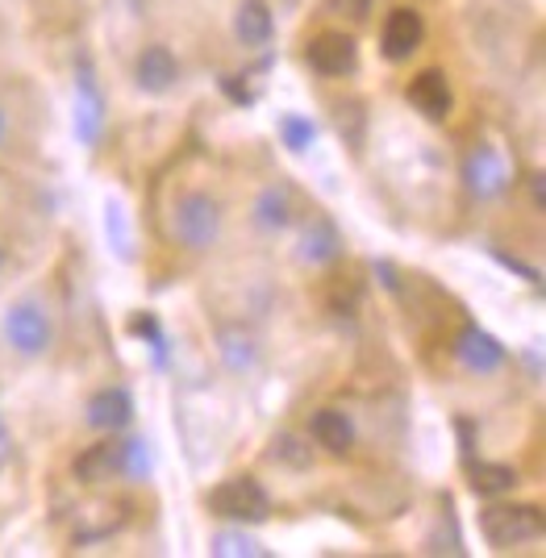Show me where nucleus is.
<instances>
[{"label": "nucleus", "mask_w": 546, "mask_h": 558, "mask_svg": "<svg viewBox=\"0 0 546 558\" xmlns=\"http://www.w3.org/2000/svg\"><path fill=\"white\" fill-rule=\"evenodd\" d=\"M171 230L180 238V246H189V251H209L217 230H221V205H217L209 192H189V196L175 201Z\"/></svg>", "instance_id": "f257e3e1"}, {"label": "nucleus", "mask_w": 546, "mask_h": 558, "mask_svg": "<svg viewBox=\"0 0 546 558\" xmlns=\"http://www.w3.org/2000/svg\"><path fill=\"white\" fill-rule=\"evenodd\" d=\"M480 530L497 550L525 546V542L543 537V512L534 505H497V509L480 512Z\"/></svg>", "instance_id": "f03ea898"}, {"label": "nucleus", "mask_w": 546, "mask_h": 558, "mask_svg": "<svg viewBox=\"0 0 546 558\" xmlns=\"http://www.w3.org/2000/svg\"><path fill=\"white\" fill-rule=\"evenodd\" d=\"M209 505H214L221 517L242 521V525H259V521L271 517V496H267L255 480H230V484H221V488L209 496Z\"/></svg>", "instance_id": "7ed1b4c3"}, {"label": "nucleus", "mask_w": 546, "mask_h": 558, "mask_svg": "<svg viewBox=\"0 0 546 558\" xmlns=\"http://www.w3.org/2000/svg\"><path fill=\"white\" fill-rule=\"evenodd\" d=\"M105 134V96L96 88V71L88 59L75 68V138L84 146H96Z\"/></svg>", "instance_id": "20e7f679"}, {"label": "nucleus", "mask_w": 546, "mask_h": 558, "mask_svg": "<svg viewBox=\"0 0 546 558\" xmlns=\"http://www.w3.org/2000/svg\"><path fill=\"white\" fill-rule=\"evenodd\" d=\"M4 338H9V347L17 350V354H43L50 347V322L47 313L38 308L34 301H22L13 304L9 313H4Z\"/></svg>", "instance_id": "39448f33"}, {"label": "nucleus", "mask_w": 546, "mask_h": 558, "mask_svg": "<svg viewBox=\"0 0 546 558\" xmlns=\"http://www.w3.org/2000/svg\"><path fill=\"white\" fill-rule=\"evenodd\" d=\"M310 68L317 75H351L359 68V43L351 34H342V29H326V34H317L310 43Z\"/></svg>", "instance_id": "423d86ee"}, {"label": "nucleus", "mask_w": 546, "mask_h": 558, "mask_svg": "<svg viewBox=\"0 0 546 558\" xmlns=\"http://www.w3.org/2000/svg\"><path fill=\"white\" fill-rule=\"evenodd\" d=\"M422 38H426V22H422V13L417 9H392L388 13V22H384V34H380V50L388 63H404V59H413L417 47H422Z\"/></svg>", "instance_id": "0eeeda50"}, {"label": "nucleus", "mask_w": 546, "mask_h": 558, "mask_svg": "<svg viewBox=\"0 0 546 558\" xmlns=\"http://www.w3.org/2000/svg\"><path fill=\"white\" fill-rule=\"evenodd\" d=\"M463 180H468V187H472L480 201L500 196L509 187V167H505L497 146H484L480 142L472 155H468V163H463Z\"/></svg>", "instance_id": "6e6552de"}, {"label": "nucleus", "mask_w": 546, "mask_h": 558, "mask_svg": "<svg viewBox=\"0 0 546 558\" xmlns=\"http://www.w3.org/2000/svg\"><path fill=\"white\" fill-rule=\"evenodd\" d=\"M454 359H459L468 372L493 375V372H500V367H505V347H500L488 329L468 326L459 338H454Z\"/></svg>", "instance_id": "1a4fd4ad"}, {"label": "nucleus", "mask_w": 546, "mask_h": 558, "mask_svg": "<svg viewBox=\"0 0 546 558\" xmlns=\"http://www.w3.org/2000/svg\"><path fill=\"white\" fill-rule=\"evenodd\" d=\"M404 96H409V105L422 117H429V121H447V113H451V105H454L451 84H447L442 71H422V75H413Z\"/></svg>", "instance_id": "9d476101"}, {"label": "nucleus", "mask_w": 546, "mask_h": 558, "mask_svg": "<svg viewBox=\"0 0 546 558\" xmlns=\"http://www.w3.org/2000/svg\"><path fill=\"white\" fill-rule=\"evenodd\" d=\"M134 80H138V88L150 96H163L175 88V80H180V63H175V54L167 47H146L138 54V63H134Z\"/></svg>", "instance_id": "9b49d317"}, {"label": "nucleus", "mask_w": 546, "mask_h": 558, "mask_svg": "<svg viewBox=\"0 0 546 558\" xmlns=\"http://www.w3.org/2000/svg\"><path fill=\"white\" fill-rule=\"evenodd\" d=\"M134 417V400L125 388H100V392L88 400V425L93 429H109V434H118L125 429Z\"/></svg>", "instance_id": "f8f14e48"}, {"label": "nucleus", "mask_w": 546, "mask_h": 558, "mask_svg": "<svg viewBox=\"0 0 546 558\" xmlns=\"http://www.w3.org/2000/svg\"><path fill=\"white\" fill-rule=\"evenodd\" d=\"M310 434L317 446H326L330 454H347L351 446H355V425L347 413H338V409H317L310 421Z\"/></svg>", "instance_id": "ddd939ff"}, {"label": "nucleus", "mask_w": 546, "mask_h": 558, "mask_svg": "<svg viewBox=\"0 0 546 558\" xmlns=\"http://www.w3.org/2000/svg\"><path fill=\"white\" fill-rule=\"evenodd\" d=\"M338 251H342V238H338L330 217H313V221H305V230H301V258H305V263L326 267V263L338 258Z\"/></svg>", "instance_id": "4468645a"}, {"label": "nucleus", "mask_w": 546, "mask_h": 558, "mask_svg": "<svg viewBox=\"0 0 546 558\" xmlns=\"http://www.w3.org/2000/svg\"><path fill=\"white\" fill-rule=\"evenodd\" d=\"M234 34L242 47H267L271 43L276 25H271V13H267L263 0H242V9H238L234 17Z\"/></svg>", "instance_id": "2eb2a0df"}, {"label": "nucleus", "mask_w": 546, "mask_h": 558, "mask_svg": "<svg viewBox=\"0 0 546 558\" xmlns=\"http://www.w3.org/2000/svg\"><path fill=\"white\" fill-rule=\"evenodd\" d=\"M75 475L84 484H100V480H113L121 475V442H100L93 450H84L75 459Z\"/></svg>", "instance_id": "dca6fc26"}, {"label": "nucleus", "mask_w": 546, "mask_h": 558, "mask_svg": "<svg viewBox=\"0 0 546 558\" xmlns=\"http://www.w3.org/2000/svg\"><path fill=\"white\" fill-rule=\"evenodd\" d=\"M255 221L271 233L292 226V196H288L284 187H267V192H259V201H255Z\"/></svg>", "instance_id": "f3484780"}, {"label": "nucleus", "mask_w": 546, "mask_h": 558, "mask_svg": "<svg viewBox=\"0 0 546 558\" xmlns=\"http://www.w3.org/2000/svg\"><path fill=\"white\" fill-rule=\"evenodd\" d=\"M472 488L480 496H500V492L518 488V471L505 463H480L472 466Z\"/></svg>", "instance_id": "a211bd4d"}, {"label": "nucleus", "mask_w": 546, "mask_h": 558, "mask_svg": "<svg viewBox=\"0 0 546 558\" xmlns=\"http://www.w3.org/2000/svg\"><path fill=\"white\" fill-rule=\"evenodd\" d=\"M280 138H284V146L292 155H305L313 146V138H317V125L301 113H284L280 117Z\"/></svg>", "instance_id": "6ab92c4d"}, {"label": "nucleus", "mask_w": 546, "mask_h": 558, "mask_svg": "<svg viewBox=\"0 0 546 558\" xmlns=\"http://www.w3.org/2000/svg\"><path fill=\"white\" fill-rule=\"evenodd\" d=\"M214 555L217 558H263L267 550H263V546L251 534H238V530H221V534L214 537Z\"/></svg>", "instance_id": "aec40b11"}, {"label": "nucleus", "mask_w": 546, "mask_h": 558, "mask_svg": "<svg viewBox=\"0 0 546 558\" xmlns=\"http://www.w3.org/2000/svg\"><path fill=\"white\" fill-rule=\"evenodd\" d=\"M221 359L234 367V372H246L255 363V342L242 333V329H226L221 333Z\"/></svg>", "instance_id": "412c9836"}, {"label": "nucleus", "mask_w": 546, "mask_h": 558, "mask_svg": "<svg viewBox=\"0 0 546 558\" xmlns=\"http://www.w3.org/2000/svg\"><path fill=\"white\" fill-rule=\"evenodd\" d=\"M121 475H130V480H146L150 475V450H146L143 438L121 442Z\"/></svg>", "instance_id": "4be33fe9"}, {"label": "nucleus", "mask_w": 546, "mask_h": 558, "mask_svg": "<svg viewBox=\"0 0 546 558\" xmlns=\"http://www.w3.org/2000/svg\"><path fill=\"white\" fill-rule=\"evenodd\" d=\"M134 333L143 338L146 347L155 350V367H167V338H163V326L150 317V313H143V317H134Z\"/></svg>", "instance_id": "5701e85b"}, {"label": "nucleus", "mask_w": 546, "mask_h": 558, "mask_svg": "<svg viewBox=\"0 0 546 558\" xmlns=\"http://www.w3.org/2000/svg\"><path fill=\"white\" fill-rule=\"evenodd\" d=\"M105 226H109V242H113V255L121 258H134V251H130V233H125V221H121V209L109 201L105 205Z\"/></svg>", "instance_id": "b1692460"}, {"label": "nucleus", "mask_w": 546, "mask_h": 558, "mask_svg": "<svg viewBox=\"0 0 546 558\" xmlns=\"http://www.w3.org/2000/svg\"><path fill=\"white\" fill-rule=\"evenodd\" d=\"M276 459H280V463H292V466H310V450L301 446V438L288 434V438L276 442Z\"/></svg>", "instance_id": "393cba45"}, {"label": "nucleus", "mask_w": 546, "mask_h": 558, "mask_svg": "<svg viewBox=\"0 0 546 558\" xmlns=\"http://www.w3.org/2000/svg\"><path fill=\"white\" fill-rule=\"evenodd\" d=\"M330 13H338V17H355V22H363V17L372 13V0H330Z\"/></svg>", "instance_id": "a878e982"}, {"label": "nucleus", "mask_w": 546, "mask_h": 558, "mask_svg": "<svg viewBox=\"0 0 546 558\" xmlns=\"http://www.w3.org/2000/svg\"><path fill=\"white\" fill-rule=\"evenodd\" d=\"M221 88H226V93L234 96L238 105H251V100H255V93H246V88H238V75H230V80H221Z\"/></svg>", "instance_id": "bb28decb"}, {"label": "nucleus", "mask_w": 546, "mask_h": 558, "mask_svg": "<svg viewBox=\"0 0 546 558\" xmlns=\"http://www.w3.org/2000/svg\"><path fill=\"white\" fill-rule=\"evenodd\" d=\"M534 205L543 209V175H534Z\"/></svg>", "instance_id": "cd10ccee"}, {"label": "nucleus", "mask_w": 546, "mask_h": 558, "mask_svg": "<svg viewBox=\"0 0 546 558\" xmlns=\"http://www.w3.org/2000/svg\"><path fill=\"white\" fill-rule=\"evenodd\" d=\"M9 454V429H4V421H0V459Z\"/></svg>", "instance_id": "c85d7f7f"}, {"label": "nucleus", "mask_w": 546, "mask_h": 558, "mask_svg": "<svg viewBox=\"0 0 546 558\" xmlns=\"http://www.w3.org/2000/svg\"><path fill=\"white\" fill-rule=\"evenodd\" d=\"M0 134H4V117H0Z\"/></svg>", "instance_id": "c756f323"}, {"label": "nucleus", "mask_w": 546, "mask_h": 558, "mask_svg": "<svg viewBox=\"0 0 546 558\" xmlns=\"http://www.w3.org/2000/svg\"><path fill=\"white\" fill-rule=\"evenodd\" d=\"M0 267H4V251H0Z\"/></svg>", "instance_id": "7c9ffc66"}]
</instances>
